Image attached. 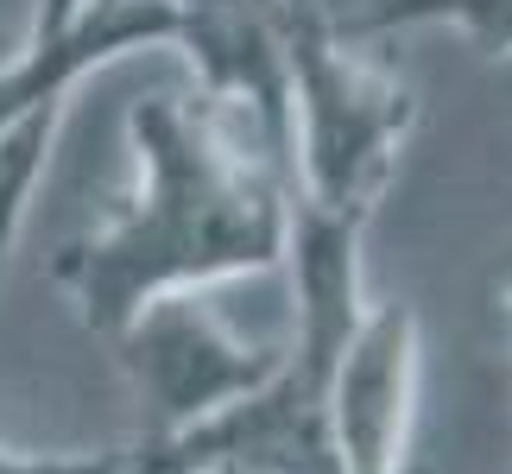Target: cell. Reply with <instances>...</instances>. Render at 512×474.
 I'll return each instance as SVG.
<instances>
[{"label": "cell", "mask_w": 512, "mask_h": 474, "mask_svg": "<svg viewBox=\"0 0 512 474\" xmlns=\"http://www.w3.org/2000/svg\"><path fill=\"white\" fill-rule=\"evenodd\" d=\"M127 165L114 209L51 260V285L95 342L152 298L279 272L291 184L260 127L209 95L159 89L127 108Z\"/></svg>", "instance_id": "cell-1"}, {"label": "cell", "mask_w": 512, "mask_h": 474, "mask_svg": "<svg viewBox=\"0 0 512 474\" xmlns=\"http://www.w3.org/2000/svg\"><path fill=\"white\" fill-rule=\"evenodd\" d=\"M418 127V89L373 45L342 38L323 0L291 26V102H285V184L291 203L373 222L380 196Z\"/></svg>", "instance_id": "cell-2"}, {"label": "cell", "mask_w": 512, "mask_h": 474, "mask_svg": "<svg viewBox=\"0 0 512 474\" xmlns=\"http://www.w3.org/2000/svg\"><path fill=\"white\" fill-rule=\"evenodd\" d=\"M108 348L146 411L140 437H177L215 418L260 392L285 361V335H247L222 304H209V291L152 298L108 335Z\"/></svg>", "instance_id": "cell-3"}, {"label": "cell", "mask_w": 512, "mask_h": 474, "mask_svg": "<svg viewBox=\"0 0 512 474\" xmlns=\"http://www.w3.org/2000/svg\"><path fill=\"white\" fill-rule=\"evenodd\" d=\"M424 405V316L405 298H367L329 361L323 418L342 474H405Z\"/></svg>", "instance_id": "cell-4"}, {"label": "cell", "mask_w": 512, "mask_h": 474, "mask_svg": "<svg viewBox=\"0 0 512 474\" xmlns=\"http://www.w3.org/2000/svg\"><path fill=\"white\" fill-rule=\"evenodd\" d=\"M171 51L190 57L196 95L222 102L260 127L285 158V102H291V26L304 7L291 0H165Z\"/></svg>", "instance_id": "cell-5"}, {"label": "cell", "mask_w": 512, "mask_h": 474, "mask_svg": "<svg viewBox=\"0 0 512 474\" xmlns=\"http://www.w3.org/2000/svg\"><path fill=\"white\" fill-rule=\"evenodd\" d=\"M171 38L177 26L165 0H114L64 32H26V45L0 64V121L38 102H70L89 70L121 64L133 51H171Z\"/></svg>", "instance_id": "cell-6"}, {"label": "cell", "mask_w": 512, "mask_h": 474, "mask_svg": "<svg viewBox=\"0 0 512 474\" xmlns=\"http://www.w3.org/2000/svg\"><path fill=\"white\" fill-rule=\"evenodd\" d=\"M323 19L361 45H380L392 32L449 26L487 57H512V0H323Z\"/></svg>", "instance_id": "cell-7"}, {"label": "cell", "mask_w": 512, "mask_h": 474, "mask_svg": "<svg viewBox=\"0 0 512 474\" xmlns=\"http://www.w3.org/2000/svg\"><path fill=\"white\" fill-rule=\"evenodd\" d=\"M64 121H70V102H38V108L0 121V279H7L13 241L26 234L38 177H45V165H51Z\"/></svg>", "instance_id": "cell-8"}, {"label": "cell", "mask_w": 512, "mask_h": 474, "mask_svg": "<svg viewBox=\"0 0 512 474\" xmlns=\"http://www.w3.org/2000/svg\"><path fill=\"white\" fill-rule=\"evenodd\" d=\"M102 7H114V0H38L32 32H64V26H76V19L102 13Z\"/></svg>", "instance_id": "cell-9"}, {"label": "cell", "mask_w": 512, "mask_h": 474, "mask_svg": "<svg viewBox=\"0 0 512 474\" xmlns=\"http://www.w3.org/2000/svg\"><path fill=\"white\" fill-rule=\"evenodd\" d=\"M152 456H159V468H152V474H253V468H228V462H177L165 443H152Z\"/></svg>", "instance_id": "cell-10"}, {"label": "cell", "mask_w": 512, "mask_h": 474, "mask_svg": "<svg viewBox=\"0 0 512 474\" xmlns=\"http://www.w3.org/2000/svg\"><path fill=\"white\" fill-rule=\"evenodd\" d=\"M506 329H512V285H506Z\"/></svg>", "instance_id": "cell-11"}, {"label": "cell", "mask_w": 512, "mask_h": 474, "mask_svg": "<svg viewBox=\"0 0 512 474\" xmlns=\"http://www.w3.org/2000/svg\"><path fill=\"white\" fill-rule=\"evenodd\" d=\"M291 7H317V0H291Z\"/></svg>", "instance_id": "cell-12"}]
</instances>
